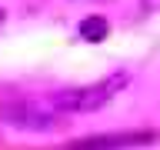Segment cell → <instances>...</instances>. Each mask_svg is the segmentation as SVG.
Here are the masks:
<instances>
[{"label": "cell", "instance_id": "7a4b0ae2", "mask_svg": "<svg viewBox=\"0 0 160 150\" xmlns=\"http://www.w3.org/2000/svg\"><path fill=\"white\" fill-rule=\"evenodd\" d=\"M147 140H153V133H110V137L77 140L67 150H120V147H133V143H147Z\"/></svg>", "mask_w": 160, "mask_h": 150}, {"label": "cell", "instance_id": "277c9868", "mask_svg": "<svg viewBox=\"0 0 160 150\" xmlns=\"http://www.w3.org/2000/svg\"><path fill=\"white\" fill-rule=\"evenodd\" d=\"M0 20H3V10H0Z\"/></svg>", "mask_w": 160, "mask_h": 150}, {"label": "cell", "instance_id": "3957f363", "mask_svg": "<svg viewBox=\"0 0 160 150\" xmlns=\"http://www.w3.org/2000/svg\"><path fill=\"white\" fill-rule=\"evenodd\" d=\"M110 27H107V20L103 17H87L83 23H80V37L90 40V43H97V40H107Z\"/></svg>", "mask_w": 160, "mask_h": 150}, {"label": "cell", "instance_id": "6da1fadb", "mask_svg": "<svg viewBox=\"0 0 160 150\" xmlns=\"http://www.w3.org/2000/svg\"><path fill=\"white\" fill-rule=\"evenodd\" d=\"M123 80L127 77H113V80H103V83H93V87H83V90H67V93L53 97V107H60V110H97L113 97L117 87H123Z\"/></svg>", "mask_w": 160, "mask_h": 150}]
</instances>
